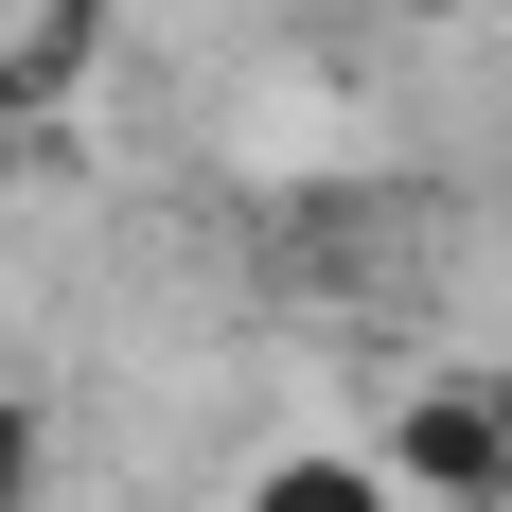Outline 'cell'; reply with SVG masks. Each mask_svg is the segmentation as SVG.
<instances>
[{
	"label": "cell",
	"mask_w": 512,
	"mask_h": 512,
	"mask_svg": "<svg viewBox=\"0 0 512 512\" xmlns=\"http://www.w3.org/2000/svg\"><path fill=\"white\" fill-rule=\"evenodd\" d=\"M230 512H407V495H389L371 442H283V460H248V495H230Z\"/></svg>",
	"instance_id": "2"
},
{
	"label": "cell",
	"mask_w": 512,
	"mask_h": 512,
	"mask_svg": "<svg viewBox=\"0 0 512 512\" xmlns=\"http://www.w3.org/2000/svg\"><path fill=\"white\" fill-rule=\"evenodd\" d=\"M371 460H389V495H407V512H512V460H495V407H477V371L407 389Z\"/></svg>",
	"instance_id": "1"
},
{
	"label": "cell",
	"mask_w": 512,
	"mask_h": 512,
	"mask_svg": "<svg viewBox=\"0 0 512 512\" xmlns=\"http://www.w3.org/2000/svg\"><path fill=\"white\" fill-rule=\"evenodd\" d=\"M36 477H53V424H36V389L0 371V512H36Z\"/></svg>",
	"instance_id": "3"
},
{
	"label": "cell",
	"mask_w": 512,
	"mask_h": 512,
	"mask_svg": "<svg viewBox=\"0 0 512 512\" xmlns=\"http://www.w3.org/2000/svg\"><path fill=\"white\" fill-rule=\"evenodd\" d=\"M477 407H495V460H512V354H495V371H477Z\"/></svg>",
	"instance_id": "4"
}]
</instances>
